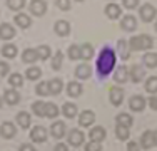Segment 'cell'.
Wrapping results in <instances>:
<instances>
[{
  "label": "cell",
  "mask_w": 157,
  "mask_h": 151,
  "mask_svg": "<svg viewBox=\"0 0 157 151\" xmlns=\"http://www.w3.org/2000/svg\"><path fill=\"white\" fill-rule=\"evenodd\" d=\"M105 15L112 20H115V18H119L122 15V9L117 5V3H109V5H105Z\"/></svg>",
  "instance_id": "d6986e66"
},
{
  "label": "cell",
  "mask_w": 157,
  "mask_h": 151,
  "mask_svg": "<svg viewBox=\"0 0 157 151\" xmlns=\"http://www.w3.org/2000/svg\"><path fill=\"white\" fill-rule=\"evenodd\" d=\"M18 151H35V148H33V145H30V143H24V145H20Z\"/></svg>",
  "instance_id": "f907efd6"
},
{
  "label": "cell",
  "mask_w": 157,
  "mask_h": 151,
  "mask_svg": "<svg viewBox=\"0 0 157 151\" xmlns=\"http://www.w3.org/2000/svg\"><path fill=\"white\" fill-rule=\"evenodd\" d=\"M109 99H110L112 106H121L122 101H124V91H122V88H117V86L110 88V91H109Z\"/></svg>",
  "instance_id": "52a82bcc"
},
{
  "label": "cell",
  "mask_w": 157,
  "mask_h": 151,
  "mask_svg": "<svg viewBox=\"0 0 157 151\" xmlns=\"http://www.w3.org/2000/svg\"><path fill=\"white\" fill-rule=\"evenodd\" d=\"M115 136H117L119 141H125V139H129V136H130V129L125 128V126H119L117 124V128H115Z\"/></svg>",
  "instance_id": "d6a6232c"
},
{
  "label": "cell",
  "mask_w": 157,
  "mask_h": 151,
  "mask_svg": "<svg viewBox=\"0 0 157 151\" xmlns=\"http://www.w3.org/2000/svg\"><path fill=\"white\" fill-rule=\"evenodd\" d=\"M50 134L54 136V138L60 139L63 134H65V123H62V121H55L54 124H52L50 128Z\"/></svg>",
  "instance_id": "603a6c76"
},
{
  "label": "cell",
  "mask_w": 157,
  "mask_h": 151,
  "mask_svg": "<svg viewBox=\"0 0 157 151\" xmlns=\"http://www.w3.org/2000/svg\"><path fill=\"white\" fill-rule=\"evenodd\" d=\"M77 2H84V0H77Z\"/></svg>",
  "instance_id": "9f6ffc18"
},
{
  "label": "cell",
  "mask_w": 157,
  "mask_h": 151,
  "mask_svg": "<svg viewBox=\"0 0 157 151\" xmlns=\"http://www.w3.org/2000/svg\"><path fill=\"white\" fill-rule=\"evenodd\" d=\"M154 145H157V129L154 131Z\"/></svg>",
  "instance_id": "f5cc1de1"
},
{
  "label": "cell",
  "mask_w": 157,
  "mask_h": 151,
  "mask_svg": "<svg viewBox=\"0 0 157 151\" xmlns=\"http://www.w3.org/2000/svg\"><path fill=\"white\" fill-rule=\"evenodd\" d=\"M54 151H69V146H67L65 143H57L55 148H54Z\"/></svg>",
  "instance_id": "816d5d0a"
},
{
  "label": "cell",
  "mask_w": 157,
  "mask_h": 151,
  "mask_svg": "<svg viewBox=\"0 0 157 151\" xmlns=\"http://www.w3.org/2000/svg\"><path fill=\"white\" fill-rule=\"evenodd\" d=\"M15 37V27L12 24H0V39L2 40H10Z\"/></svg>",
  "instance_id": "7c38bea8"
},
{
  "label": "cell",
  "mask_w": 157,
  "mask_h": 151,
  "mask_svg": "<svg viewBox=\"0 0 157 151\" xmlns=\"http://www.w3.org/2000/svg\"><path fill=\"white\" fill-rule=\"evenodd\" d=\"M63 88V82H62V79H59V77H54V79H50L48 81V89H50V94H60V91Z\"/></svg>",
  "instance_id": "83f0119b"
},
{
  "label": "cell",
  "mask_w": 157,
  "mask_h": 151,
  "mask_svg": "<svg viewBox=\"0 0 157 151\" xmlns=\"http://www.w3.org/2000/svg\"><path fill=\"white\" fill-rule=\"evenodd\" d=\"M94 57V47H92L90 44H82L80 45V59H84V60H89V59H92Z\"/></svg>",
  "instance_id": "4dcf8cb0"
},
{
  "label": "cell",
  "mask_w": 157,
  "mask_h": 151,
  "mask_svg": "<svg viewBox=\"0 0 157 151\" xmlns=\"http://www.w3.org/2000/svg\"><path fill=\"white\" fill-rule=\"evenodd\" d=\"M62 114L65 116V118H69V119L75 118V114H77V106L74 104V103H65V104L62 106Z\"/></svg>",
  "instance_id": "f546056e"
},
{
  "label": "cell",
  "mask_w": 157,
  "mask_h": 151,
  "mask_svg": "<svg viewBox=\"0 0 157 151\" xmlns=\"http://www.w3.org/2000/svg\"><path fill=\"white\" fill-rule=\"evenodd\" d=\"M114 81L119 82V84H124V82L129 81V67L127 66H119L117 69H115Z\"/></svg>",
  "instance_id": "5bb4252c"
},
{
  "label": "cell",
  "mask_w": 157,
  "mask_h": 151,
  "mask_svg": "<svg viewBox=\"0 0 157 151\" xmlns=\"http://www.w3.org/2000/svg\"><path fill=\"white\" fill-rule=\"evenodd\" d=\"M152 45H154V39L151 35H145V34L134 35L129 40L130 51H149V49H152Z\"/></svg>",
  "instance_id": "7a4b0ae2"
},
{
  "label": "cell",
  "mask_w": 157,
  "mask_h": 151,
  "mask_svg": "<svg viewBox=\"0 0 157 151\" xmlns=\"http://www.w3.org/2000/svg\"><path fill=\"white\" fill-rule=\"evenodd\" d=\"M22 60L27 64H33L39 60V55H37V51L35 49H25L24 52H22Z\"/></svg>",
  "instance_id": "d4e9b609"
},
{
  "label": "cell",
  "mask_w": 157,
  "mask_h": 151,
  "mask_svg": "<svg viewBox=\"0 0 157 151\" xmlns=\"http://www.w3.org/2000/svg\"><path fill=\"white\" fill-rule=\"evenodd\" d=\"M105 136H107V131L104 129L102 126H95V128H92V129L89 131V138H90V141H95V143L104 141Z\"/></svg>",
  "instance_id": "4fadbf2b"
},
{
  "label": "cell",
  "mask_w": 157,
  "mask_h": 151,
  "mask_svg": "<svg viewBox=\"0 0 157 151\" xmlns=\"http://www.w3.org/2000/svg\"><path fill=\"white\" fill-rule=\"evenodd\" d=\"M55 5L60 10H69L70 9V0H55Z\"/></svg>",
  "instance_id": "bcb514c9"
},
{
  "label": "cell",
  "mask_w": 157,
  "mask_h": 151,
  "mask_svg": "<svg viewBox=\"0 0 157 151\" xmlns=\"http://www.w3.org/2000/svg\"><path fill=\"white\" fill-rule=\"evenodd\" d=\"M30 139L33 143H45L47 139V129L44 126H35L30 131Z\"/></svg>",
  "instance_id": "ba28073f"
},
{
  "label": "cell",
  "mask_w": 157,
  "mask_h": 151,
  "mask_svg": "<svg viewBox=\"0 0 157 151\" xmlns=\"http://www.w3.org/2000/svg\"><path fill=\"white\" fill-rule=\"evenodd\" d=\"M29 9H30V14L40 17V15H44L47 12V2L45 0H32Z\"/></svg>",
  "instance_id": "8992f818"
},
{
  "label": "cell",
  "mask_w": 157,
  "mask_h": 151,
  "mask_svg": "<svg viewBox=\"0 0 157 151\" xmlns=\"http://www.w3.org/2000/svg\"><path fill=\"white\" fill-rule=\"evenodd\" d=\"M7 7H9L10 10L18 12V10H22L25 7V0H7Z\"/></svg>",
  "instance_id": "60d3db41"
},
{
  "label": "cell",
  "mask_w": 157,
  "mask_h": 151,
  "mask_svg": "<svg viewBox=\"0 0 157 151\" xmlns=\"http://www.w3.org/2000/svg\"><path fill=\"white\" fill-rule=\"evenodd\" d=\"M117 47H119V55H121L122 59H129L130 55V47H129V42H127L125 39H119L117 42Z\"/></svg>",
  "instance_id": "cb8c5ba5"
},
{
  "label": "cell",
  "mask_w": 157,
  "mask_h": 151,
  "mask_svg": "<svg viewBox=\"0 0 157 151\" xmlns=\"http://www.w3.org/2000/svg\"><path fill=\"white\" fill-rule=\"evenodd\" d=\"M142 60H144V64L147 67H157V52H147V54L142 57Z\"/></svg>",
  "instance_id": "1f68e13d"
},
{
  "label": "cell",
  "mask_w": 157,
  "mask_h": 151,
  "mask_svg": "<svg viewBox=\"0 0 157 151\" xmlns=\"http://www.w3.org/2000/svg\"><path fill=\"white\" fill-rule=\"evenodd\" d=\"M17 54H18L17 45H13V44H5V45H2V55H3V57L13 59Z\"/></svg>",
  "instance_id": "4316f807"
},
{
  "label": "cell",
  "mask_w": 157,
  "mask_h": 151,
  "mask_svg": "<svg viewBox=\"0 0 157 151\" xmlns=\"http://www.w3.org/2000/svg\"><path fill=\"white\" fill-rule=\"evenodd\" d=\"M127 151H140V145L136 141H129L127 143Z\"/></svg>",
  "instance_id": "c3c4849f"
},
{
  "label": "cell",
  "mask_w": 157,
  "mask_h": 151,
  "mask_svg": "<svg viewBox=\"0 0 157 151\" xmlns=\"http://www.w3.org/2000/svg\"><path fill=\"white\" fill-rule=\"evenodd\" d=\"M147 104L151 106V109H154V111H157V96H152L147 99Z\"/></svg>",
  "instance_id": "681fc988"
},
{
  "label": "cell",
  "mask_w": 157,
  "mask_h": 151,
  "mask_svg": "<svg viewBox=\"0 0 157 151\" xmlns=\"http://www.w3.org/2000/svg\"><path fill=\"white\" fill-rule=\"evenodd\" d=\"M145 104H147V99H145L144 96H140V94L132 96L129 101V108L132 109V111H142V109L145 108Z\"/></svg>",
  "instance_id": "8fae6325"
},
{
  "label": "cell",
  "mask_w": 157,
  "mask_h": 151,
  "mask_svg": "<svg viewBox=\"0 0 157 151\" xmlns=\"http://www.w3.org/2000/svg\"><path fill=\"white\" fill-rule=\"evenodd\" d=\"M30 123H32V118H30V114H29L27 111H20L17 114V124L20 128H24V129H25V128L30 126Z\"/></svg>",
  "instance_id": "484cf974"
},
{
  "label": "cell",
  "mask_w": 157,
  "mask_h": 151,
  "mask_svg": "<svg viewBox=\"0 0 157 151\" xmlns=\"http://www.w3.org/2000/svg\"><path fill=\"white\" fill-rule=\"evenodd\" d=\"M0 134H2V138H5V139L13 138V136L17 134L15 124H13L12 121H3V123L0 124Z\"/></svg>",
  "instance_id": "5b68a950"
},
{
  "label": "cell",
  "mask_w": 157,
  "mask_h": 151,
  "mask_svg": "<svg viewBox=\"0 0 157 151\" xmlns=\"http://www.w3.org/2000/svg\"><path fill=\"white\" fill-rule=\"evenodd\" d=\"M35 51H37V55H39L40 60H45V59L50 57V47H48V45H40Z\"/></svg>",
  "instance_id": "7bdbcfd3"
},
{
  "label": "cell",
  "mask_w": 157,
  "mask_h": 151,
  "mask_svg": "<svg viewBox=\"0 0 157 151\" xmlns=\"http://www.w3.org/2000/svg\"><path fill=\"white\" fill-rule=\"evenodd\" d=\"M13 20H15V24L18 25V27H22V29H29L32 25V18L29 17L27 14H24V12H18Z\"/></svg>",
  "instance_id": "7402d4cb"
},
{
  "label": "cell",
  "mask_w": 157,
  "mask_h": 151,
  "mask_svg": "<svg viewBox=\"0 0 157 151\" xmlns=\"http://www.w3.org/2000/svg\"><path fill=\"white\" fill-rule=\"evenodd\" d=\"M32 111H33V114L40 116V118H45V103L44 101H35L32 104Z\"/></svg>",
  "instance_id": "836d02e7"
},
{
  "label": "cell",
  "mask_w": 157,
  "mask_h": 151,
  "mask_svg": "<svg viewBox=\"0 0 157 151\" xmlns=\"http://www.w3.org/2000/svg\"><path fill=\"white\" fill-rule=\"evenodd\" d=\"M40 76H42V69H40V67L33 66V67H29V69L25 71V77L30 79V81H37Z\"/></svg>",
  "instance_id": "e575fe53"
},
{
  "label": "cell",
  "mask_w": 157,
  "mask_h": 151,
  "mask_svg": "<svg viewBox=\"0 0 157 151\" xmlns=\"http://www.w3.org/2000/svg\"><path fill=\"white\" fill-rule=\"evenodd\" d=\"M152 146H154V131L147 129V131H144L142 136H140V148L151 149Z\"/></svg>",
  "instance_id": "9a60e30c"
},
{
  "label": "cell",
  "mask_w": 157,
  "mask_h": 151,
  "mask_svg": "<svg viewBox=\"0 0 157 151\" xmlns=\"http://www.w3.org/2000/svg\"><path fill=\"white\" fill-rule=\"evenodd\" d=\"M145 91L151 94L157 92V76H151V77L145 81Z\"/></svg>",
  "instance_id": "f35d334b"
},
{
  "label": "cell",
  "mask_w": 157,
  "mask_h": 151,
  "mask_svg": "<svg viewBox=\"0 0 157 151\" xmlns=\"http://www.w3.org/2000/svg\"><path fill=\"white\" fill-rule=\"evenodd\" d=\"M67 55H69V59H72V60L80 59V45L72 44V45L69 47V51H67Z\"/></svg>",
  "instance_id": "ab89813d"
},
{
  "label": "cell",
  "mask_w": 157,
  "mask_h": 151,
  "mask_svg": "<svg viewBox=\"0 0 157 151\" xmlns=\"http://www.w3.org/2000/svg\"><path fill=\"white\" fill-rule=\"evenodd\" d=\"M92 74V69L89 64H78L75 67V77L77 79H89Z\"/></svg>",
  "instance_id": "44dd1931"
},
{
  "label": "cell",
  "mask_w": 157,
  "mask_h": 151,
  "mask_svg": "<svg viewBox=\"0 0 157 151\" xmlns=\"http://www.w3.org/2000/svg\"><path fill=\"white\" fill-rule=\"evenodd\" d=\"M9 71H10V66L5 62V60H0V77L2 76H7L9 74Z\"/></svg>",
  "instance_id": "7dc6e473"
},
{
  "label": "cell",
  "mask_w": 157,
  "mask_h": 151,
  "mask_svg": "<svg viewBox=\"0 0 157 151\" xmlns=\"http://www.w3.org/2000/svg\"><path fill=\"white\" fill-rule=\"evenodd\" d=\"M115 123L119 124V126H125V128H130L134 123L132 116L127 114V112H121V114H117V118H115Z\"/></svg>",
  "instance_id": "f1b7e54d"
},
{
  "label": "cell",
  "mask_w": 157,
  "mask_h": 151,
  "mask_svg": "<svg viewBox=\"0 0 157 151\" xmlns=\"http://www.w3.org/2000/svg\"><path fill=\"white\" fill-rule=\"evenodd\" d=\"M82 84L78 81H70L69 84H67V94H69L70 97H78L82 94Z\"/></svg>",
  "instance_id": "ffe728a7"
},
{
  "label": "cell",
  "mask_w": 157,
  "mask_h": 151,
  "mask_svg": "<svg viewBox=\"0 0 157 151\" xmlns=\"http://www.w3.org/2000/svg\"><path fill=\"white\" fill-rule=\"evenodd\" d=\"M129 79H132V82H140L145 79V69L140 64H134L132 67H129Z\"/></svg>",
  "instance_id": "277c9868"
},
{
  "label": "cell",
  "mask_w": 157,
  "mask_h": 151,
  "mask_svg": "<svg viewBox=\"0 0 157 151\" xmlns=\"http://www.w3.org/2000/svg\"><path fill=\"white\" fill-rule=\"evenodd\" d=\"M94 121H95L94 111L85 109V111H82L80 114H78V124H80V126H92V123H94Z\"/></svg>",
  "instance_id": "2e32d148"
},
{
  "label": "cell",
  "mask_w": 157,
  "mask_h": 151,
  "mask_svg": "<svg viewBox=\"0 0 157 151\" xmlns=\"http://www.w3.org/2000/svg\"><path fill=\"white\" fill-rule=\"evenodd\" d=\"M69 145L70 146H75V148H78V146L82 145V143H84V139H85V134L82 133L80 129H72L69 133Z\"/></svg>",
  "instance_id": "30bf717a"
},
{
  "label": "cell",
  "mask_w": 157,
  "mask_h": 151,
  "mask_svg": "<svg viewBox=\"0 0 157 151\" xmlns=\"http://www.w3.org/2000/svg\"><path fill=\"white\" fill-rule=\"evenodd\" d=\"M54 30H55L57 35L67 37L70 34V24L67 20H57V22H55V25H54Z\"/></svg>",
  "instance_id": "ac0fdd59"
},
{
  "label": "cell",
  "mask_w": 157,
  "mask_h": 151,
  "mask_svg": "<svg viewBox=\"0 0 157 151\" xmlns=\"http://www.w3.org/2000/svg\"><path fill=\"white\" fill-rule=\"evenodd\" d=\"M121 25H122V29L127 30V32H132V30H136L137 29V18L134 17V15H124L122 17V20H121Z\"/></svg>",
  "instance_id": "e0dca14e"
},
{
  "label": "cell",
  "mask_w": 157,
  "mask_h": 151,
  "mask_svg": "<svg viewBox=\"0 0 157 151\" xmlns=\"http://www.w3.org/2000/svg\"><path fill=\"white\" fill-rule=\"evenodd\" d=\"M85 151H102V145L95 141H89L85 145Z\"/></svg>",
  "instance_id": "ee69618b"
},
{
  "label": "cell",
  "mask_w": 157,
  "mask_h": 151,
  "mask_svg": "<svg viewBox=\"0 0 157 151\" xmlns=\"http://www.w3.org/2000/svg\"><path fill=\"white\" fill-rule=\"evenodd\" d=\"M2 101H3V99H2V97H0V108H2Z\"/></svg>",
  "instance_id": "db71d44e"
},
{
  "label": "cell",
  "mask_w": 157,
  "mask_h": 151,
  "mask_svg": "<svg viewBox=\"0 0 157 151\" xmlns=\"http://www.w3.org/2000/svg\"><path fill=\"white\" fill-rule=\"evenodd\" d=\"M9 84L12 86V88H22V84H24V76L18 74V72H13L9 77Z\"/></svg>",
  "instance_id": "8d00e7d4"
},
{
  "label": "cell",
  "mask_w": 157,
  "mask_h": 151,
  "mask_svg": "<svg viewBox=\"0 0 157 151\" xmlns=\"http://www.w3.org/2000/svg\"><path fill=\"white\" fill-rule=\"evenodd\" d=\"M62 60H63V52L57 51V52H55V55L52 57V69H54V71H60Z\"/></svg>",
  "instance_id": "74e56055"
},
{
  "label": "cell",
  "mask_w": 157,
  "mask_h": 151,
  "mask_svg": "<svg viewBox=\"0 0 157 151\" xmlns=\"http://www.w3.org/2000/svg\"><path fill=\"white\" fill-rule=\"evenodd\" d=\"M139 15L144 22H152L157 15V10L152 3H144L142 7H139Z\"/></svg>",
  "instance_id": "3957f363"
},
{
  "label": "cell",
  "mask_w": 157,
  "mask_h": 151,
  "mask_svg": "<svg viewBox=\"0 0 157 151\" xmlns=\"http://www.w3.org/2000/svg\"><path fill=\"white\" fill-rule=\"evenodd\" d=\"M122 5L129 10H134L136 7H139V0H122Z\"/></svg>",
  "instance_id": "f6af8a7d"
},
{
  "label": "cell",
  "mask_w": 157,
  "mask_h": 151,
  "mask_svg": "<svg viewBox=\"0 0 157 151\" xmlns=\"http://www.w3.org/2000/svg\"><path fill=\"white\" fill-rule=\"evenodd\" d=\"M3 101H5L9 106H15L20 103V94H18V91L17 89H7L5 92H3V97H2Z\"/></svg>",
  "instance_id": "9c48e42d"
},
{
  "label": "cell",
  "mask_w": 157,
  "mask_h": 151,
  "mask_svg": "<svg viewBox=\"0 0 157 151\" xmlns=\"http://www.w3.org/2000/svg\"><path fill=\"white\" fill-rule=\"evenodd\" d=\"M115 60H117V57H115L114 49L109 47V45L102 47L99 57H97V62H95V69L100 79H105L112 72V69L115 67Z\"/></svg>",
  "instance_id": "6da1fadb"
},
{
  "label": "cell",
  "mask_w": 157,
  "mask_h": 151,
  "mask_svg": "<svg viewBox=\"0 0 157 151\" xmlns=\"http://www.w3.org/2000/svg\"><path fill=\"white\" fill-rule=\"evenodd\" d=\"M59 116V108L54 103H45V118H57Z\"/></svg>",
  "instance_id": "d590c367"
},
{
  "label": "cell",
  "mask_w": 157,
  "mask_h": 151,
  "mask_svg": "<svg viewBox=\"0 0 157 151\" xmlns=\"http://www.w3.org/2000/svg\"><path fill=\"white\" fill-rule=\"evenodd\" d=\"M155 32H157V22H155Z\"/></svg>",
  "instance_id": "11a10c76"
},
{
  "label": "cell",
  "mask_w": 157,
  "mask_h": 151,
  "mask_svg": "<svg viewBox=\"0 0 157 151\" xmlns=\"http://www.w3.org/2000/svg\"><path fill=\"white\" fill-rule=\"evenodd\" d=\"M35 92L39 94V96H48V94H50V89H48V82H47V81L39 82V84H37V88H35Z\"/></svg>",
  "instance_id": "b9f144b4"
}]
</instances>
